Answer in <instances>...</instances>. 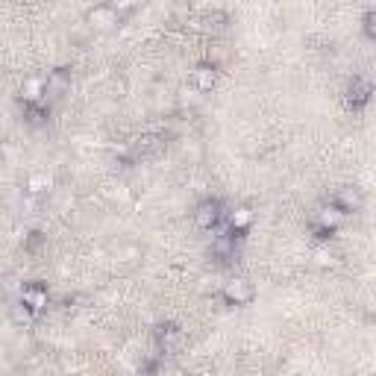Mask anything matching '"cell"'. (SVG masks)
I'll return each instance as SVG.
<instances>
[{"label":"cell","instance_id":"15","mask_svg":"<svg viewBox=\"0 0 376 376\" xmlns=\"http://www.w3.org/2000/svg\"><path fill=\"white\" fill-rule=\"evenodd\" d=\"M250 221H253V212L250 209H238V212L230 215V230L233 233H244L250 226Z\"/></svg>","mask_w":376,"mask_h":376},{"label":"cell","instance_id":"10","mask_svg":"<svg viewBox=\"0 0 376 376\" xmlns=\"http://www.w3.org/2000/svg\"><path fill=\"white\" fill-rule=\"evenodd\" d=\"M362 191L358 188H350V186H344V188H338L335 191V197H332V206H338L344 215H350V212H358L362 209Z\"/></svg>","mask_w":376,"mask_h":376},{"label":"cell","instance_id":"11","mask_svg":"<svg viewBox=\"0 0 376 376\" xmlns=\"http://www.w3.org/2000/svg\"><path fill=\"white\" fill-rule=\"evenodd\" d=\"M21 300L39 315L41 309L47 306V288H44L41 283H30V285H24V291H21Z\"/></svg>","mask_w":376,"mask_h":376},{"label":"cell","instance_id":"16","mask_svg":"<svg viewBox=\"0 0 376 376\" xmlns=\"http://www.w3.org/2000/svg\"><path fill=\"white\" fill-rule=\"evenodd\" d=\"M362 27H365V36H368V39H376V15H373V9L365 12Z\"/></svg>","mask_w":376,"mask_h":376},{"label":"cell","instance_id":"9","mask_svg":"<svg viewBox=\"0 0 376 376\" xmlns=\"http://www.w3.org/2000/svg\"><path fill=\"white\" fill-rule=\"evenodd\" d=\"M156 338H159V350L168 353V356H174V353L179 350V344H183V330H179V326H174V323H165V326H159Z\"/></svg>","mask_w":376,"mask_h":376},{"label":"cell","instance_id":"1","mask_svg":"<svg viewBox=\"0 0 376 376\" xmlns=\"http://www.w3.org/2000/svg\"><path fill=\"white\" fill-rule=\"evenodd\" d=\"M221 297H223L226 306H247L256 297V288H253L250 280H244V276H233V280L223 285Z\"/></svg>","mask_w":376,"mask_h":376},{"label":"cell","instance_id":"17","mask_svg":"<svg viewBox=\"0 0 376 376\" xmlns=\"http://www.w3.org/2000/svg\"><path fill=\"white\" fill-rule=\"evenodd\" d=\"M47 186H51V176H44V174H36L30 179V191H44Z\"/></svg>","mask_w":376,"mask_h":376},{"label":"cell","instance_id":"4","mask_svg":"<svg viewBox=\"0 0 376 376\" xmlns=\"http://www.w3.org/2000/svg\"><path fill=\"white\" fill-rule=\"evenodd\" d=\"M221 218H223V212H221L218 200H203L197 206V212H194V223H197L200 230H218Z\"/></svg>","mask_w":376,"mask_h":376},{"label":"cell","instance_id":"2","mask_svg":"<svg viewBox=\"0 0 376 376\" xmlns=\"http://www.w3.org/2000/svg\"><path fill=\"white\" fill-rule=\"evenodd\" d=\"M341 221H344V212H341L338 206H320L318 212H315V218H312V230L318 233V238H330L338 226H341Z\"/></svg>","mask_w":376,"mask_h":376},{"label":"cell","instance_id":"8","mask_svg":"<svg viewBox=\"0 0 376 376\" xmlns=\"http://www.w3.org/2000/svg\"><path fill=\"white\" fill-rule=\"evenodd\" d=\"M191 86L197 91H212L218 86V68L215 65H209V62H200L197 68L191 71Z\"/></svg>","mask_w":376,"mask_h":376},{"label":"cell","instance_id":"13","mask_svg":"<svg viewBox=\"0 0 376 376\" xmlns=\"http://www.w3.org/2000/svg\"><path fill=\"white\" fill-rule=\"evenodd\" d=\"M194 30H200V32H223L226 30V15H221V12L203 15V18L194 21Z\"/></svg>","mask_w":376,"mask_h":376},{"label":"cell","instance_id":"5","mask_svg":"<svg viewBox=\"0 0 376 376\" xmlns=\"http://www.w3.org/2000/svg\"><path fill=\"white\" fill-rule=\"evenodd\" d=\"M68 86H71V74L65 71V68L53 71L51 77H47V83H44V103L51 106L53 101H59V97L68 91Z\"/></svg>","mask_w":376,"mask_h":376},{"label":"cell","instance_id":"12","mask_svg":"<svg viewBox=\"0 0 376 376\" xmlns=\"http://www.w3.org/2000/svg\"><path fill=\"white\" fill-rule=\"evenodd\" d=\"M44 77H30L24 89H21V101L24 103H44Z\"/></svg>","mask_w":376,"mask_h":376},{"label":"cell","instance_id":"3","mask_svg":"<svg viewBox=\"0 0 376 376\" xmlns=\"http://www.w3.org/2000/svg\"><path fill=\"white\" fill-rule=\"evenodd\" d=\"M124 15L118 12L115 4H101V6H94L86 12V21L94 27V30H112V27H118L121 24Z\"/></svg>","mask_w":376,"mask_h":376},{"label":"cell","instance_id":"14","mask_svg":"<svg viewBox=\"0 0 376 376\" xmlns=\"http://www.w3.org/2000/svg\"><path fill=\"white\" fill-rule=\"evenodd\" d=\"M9 318H12V323H18V326H30L32 323V318H36V312L21 300V303H15L12 309H9Z\"/></svg>","mask_w":376,"mask_h":376},{"label":"cell","instance_id":"18","mask_svg":"<svg viewBox=\"0 0 376 376\" xmlns=\"http://www.w3.org/2000/svg\"><path fill=\"white\" fill-rule=\"evenodd\" d=\"M44 241L41 233H30V241H27V250H39V244Z\"/></svg>","mask_w":376,"mask_h":376},{"label":"cell","instance_id":"7","mask_svg":"<svg viewBox=\"0 0 376 376\" xmlns=\"http://www.w3.org/2000/svg\"><path fill=\"white\" fill-rule=\"evenodd\" d=\"M370 94H373L370 79L356 77L353 83H350V89H347V97H344V101H347V106H350V109H362V106H368Z\"/></svg>","mask_w":376,"mask_h":376},{"label":"cell","instance_id":"6","mask_svg":"<svg viewBox=\"0 0 376 376\" xmlns=\"http://www.w3.org/2000/svg\"><path fill=\"white\" fill-rule=\"evenodd\" d=\"M162 150H165V138L156 133H147L133 141V159H150V156H159Z\"/></svg>","mask_w":376,"mask_h":376}]
</instances>
